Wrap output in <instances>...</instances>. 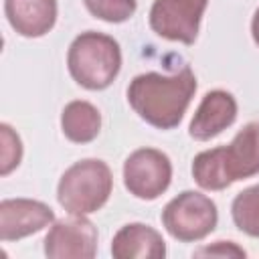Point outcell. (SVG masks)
I'll use <instances>...</instances> for the list:
<instances>
[{
	"instance_id": "1",
	"label": "cell",
	"mask_w": 259,
	"mask_h": 259,
	"mask_svg": "<svg viewBox=\"0 0 259 259\" xmlns=\"http://www.w3.org/2000/svg\"><path fill=\"white\" fill-rule=\"evenodd\" d=\"M196 91V77L188 65L172 75L156 71L136 75L127 85L130 107L158 130H174Z\"/></svg>"
},
{
	"instance_id": "2",
	"label": "cell",
	"mask_w": 259,
	"mask_h": 259,
	"mask_svg": "<svg viewBox=\"0 0 259 259\" xmlns=\"http://www.w3.org/2000/svg\"><path fill=\"white\" fill-rule=\"evenodd\" d=\"M67 69L83 89H107L121 69L119 42L109 34L85 30L73 38L67 51Z\"/></svg>"
},
{
	"instance_id": "3",
	"label": "cell",
	"mask_w": 259,
	"mask_h": 259,
	"mask_svg": "<svg viewBox=\"0 0 259 259\" xmlns=\"http://www.w3.org/2000/svg\"><path fill=\"white\" fill-rule=\"evenodd\" d=\"M113 190V176L109 166L97 158H85L71 164L59 184L57 200L69 214L97 212Z\"/></svg>"
},
{
	"instance_id": "4",
	"label": "cell",
	"mask_w": 259,
	"mask_h": 259,
	"mask_svg": "<svg viewBox=\"0 0 259 259\" xmlns=\"http://www.w3.org/2000/svg\"><path fill=\"white\" fill-rule=\"evenodd\" d=\"M219 223V210L210 196L198 190H182L162 210V225L180 243H196L208 237Z\"/></svg>"
},
{
	"instance_id": "5",
	"label": "cell",
	"mask_w": 259,
	"mask_h": 259,
	"mask_svg": "<svg viewBox=\"0 0 259 259\" xmlns=\"http://www.w3.org/2000/svg\"><path fill=\"white\" fill-rule=\"evenodd\" d=\"M172 182V162L156 148L134 150L123 162V184L140 200H156Z\"/></svg>"
},
{
	"instance_id": "6",
	"label": "cell",
	"mask_w": 259,
	"mask_h": 259,
	"mask_svg": "<svg viewBox=\"0 0 259 259\" xmlns=\"http://www.w3.org/2000/svg\"><path fill=\"white\" fill-rule=\"evenodd\" d=\"M206 6L208 0H154L148 22L150 28L166 40L192 45L198 36Z\"/></svg>"
},
{
	"instance_id": "7",
	"label": "cell",
	"mask_w": 259,
	"mask_h": 259,
	"mask_svg": "<svg viewBox=\"0 0 259 259\" xmlns=\"http://www.w3.org/2000/svg\"><path fill=\"white\" fill-rule=\"evenodd\" d=\"M97 239V229L85 214H69L51 225L42 251L51 259H93Z\"/></svg>"
},
{
	"instance_id": "8",
	"label": "cell",
	"mask_w": 259,
	"mask_h": 259,
	"mask_svg": "<svg viewBox=\"0 0 259 259\" xmlns=\"http://www.w3.org/2000/svg\"><path fill=\"white\" fill-rule=\"evenodd\" d=\"M55 223L49 204L32 198H4L0 202V239L4 243L18 241L42 231Z\"/></svg>"
},
{
	"instance_id": "9",
	"label": "cell",
	"mask_w": 259,
	"mask_h": 259,
	"mask_svg": "<svg viewBox=\"0 0 259 259\" xmlns=\"http://www.w3.org/2000/svg\"><path fill=\"white\" fill-rule=\"evenodd\" d=\"M237 109L239 107L233 93L225 89H212L204 93L188 125L190 138L196 142H208L217 138L235 123Z\"/></svg>"
},
{
	"instance_id": "10",
	"label": "cell",
	"mask_w": 259,
	"mask_h": 259,
	"mask_svg": "<svg viewBox=\"0 0 259 259\" xmlns=\"http://www.w3.org/2000/svg\"><path fill=\"white\" fill-rule=\"evenodd\" d=\"M57 12V0H4L8 24L26 38H38L53 30Z\"/></svg>"
},
{
	"instance_id": "11",
	"label": "cell",
	"mask_w": 259,
	"mask_h": 259,
	"mask_svg": "<svg viewBox=\"0 0 259 259\" xmlns=\"http://www.w3.org/2000/svg\"><path fill=\"white\" fill-rule=\"evenodd\" d=\"M225 172L231 182L259 174V121L245 123L229 146H223Z\"/></svg>"
},
{
	"instance_id": "12",
	"label": "cell",
	"mask_w": 259,
	"mask_h": 259,
	"mask_svg": "<svg viewBox=\"0 0 259 259\" xmlns=\"http://www.w3.org/2000/svg\"><path fill=\"white\" fill-rule=\"evenodd\" d=\"M111 255L115 259H162L166 257V243L154 227L127 223L113 235Z\"/></svg>"
},
{
	"instance_id": "13",
	"label": "cell",
	"mask_w": 259,
	"mask_h": 259,
	"mask_svg": "<svg viewBox=\"0 0 259 259\" xmlns=\"http://www.w3.org/2000/svg\"><path fill=\"white\" fill-rule=\"evenodd\" d=\"M61 132L73 144L93 142L101 132L99 109L85 99L69 101L61 113Z\"/></svg>"
},
{
	"instance_id": "14",
	"label": "cell",
	"mask_w": 259,
	"mask_h": 259,
	"mask_svg": "<svg viewBox=\"0 0 259 259\" xmlns=\"http://www.w3.org/2000/svg\"><path fill=\"white\" fill-rule=\"evenodd\" d=\"M192 178L202 190H225L233 182L225 172L223 146L202 150L192 160Z\"/></svg>"
},
{
	"instance_id": "15",
	"label": "cell",
	"mask_w": 259,
	"mask_h": 259,
	"mask_svg": "<svg viewBox=\"0 0 259 259\" xmlns=\"http://www.w3.org/2000/svg\"><path fill=\"white\" fill-rule=\"evenodd\" d=\"M231 217L241 233L259 239V184L241 190L233 198Z\"/></svg>"
},
{
	"instance_id": "16",
	"label": "cell",
	"mask_w": 259,
	"mask_h": 259,
	"mask_svg": "<svg viewBox=\"0 0 259 259\" xmlns=\"http://www.w3.org/2000/svg\"><path fill=\"white\" fill-rule=\"evenodd\" d=\"M83 4L91 16L111 24L130 20L138 10L136 0H83Z\"/></svg>"
},
{
	"instance_id": "17",
	"label": "cell",
	"mask_w": 259,
	"mask_h": 259,
	"mask_svg": "<svg viewBox=\"0 0 259 259\" xmlns=\"http://www.w3.org/2000/svg\"><path fill=\"white\" fill-rule=\"evenodd\" d=\"M0 174L8 176L14 168H18L22 160V142L20 136L8 123H0Z\"/></svg>"
},
{
	"instance_id": "18",
	"label": "cell",
	"mask_w": 259,
	"mask_h": 259,
	"mask_svg": "<svg viewBox=\"0 0 259 259\" xmlns=\"http://www.w3.org/2000/svg\"><path fill=\"white\" fill-rule=\"evenodd\" d=\"M196 257H247V251L239 247L235 241H214L212 245H204L194 251Z\"/></svg>"
},
{
	"instance_id": "19",
	"label": "cell",
	"mask_w": 259,
	"mask_h": 259,
	"mask_svg": "<svg viewBox=\"0 0 259 259\" xmlns=\"http://www.w3.org/2000/svg\"><path fill=\"white\" fill-rule=\"evenodd\" d=\"M251 36H253L255 45L259 47V8L255 10V14H253V18H251Z\"/></svg>"
}]
</instances>
